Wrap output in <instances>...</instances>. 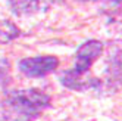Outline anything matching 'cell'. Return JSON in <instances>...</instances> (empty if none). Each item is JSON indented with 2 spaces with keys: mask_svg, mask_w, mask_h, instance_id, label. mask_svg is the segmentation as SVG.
<instances>
[{
  "mask_svg": "<svg viewBox=\"0 0 122 121\" xmlns=\"http://www.w3.org/2000/svg\"><path fill=\"white\" fill-rule=\"evenodd\" d=\"M107 64L112 80L122 84V41L110 43L107 50Z\"/></svg>",
  "mask_w": 122,
  "mask_h": 121,
  "instance_id": "4",
  "label": "cell"
},
{
  "mask_svg": "<svg viewBox=\"0 0 122 121\" xmlns=\"http://www.w3.org/2000/svg\"><path fill=\"white\" fill-rule=\"evenodd\" d=\"M21 36V31L16 25L7 19L0 21V44H6Z\"/></svg>",
  "mask_w": 122,
  "mask_h": 121,
  "instance_id": "6",
  "label": "cell"
},
{
  "mask_svg": "<svg viewBox=\"0 0 122 121\" xmlns=\"http://www.w3.org/2000/svg\"><path fill=\"white\" fill-rule=\"evenodd\" d=\"M103 52V44L97 40L85 41L75 55V66L62 75V83L72 90H87L94 87V78L88 75L91 65Z\"/></svg>",
  "mask_w": 122,
  "mask_h": 121,
  "instance_id": "2",
  "label": "cell"
},
{
  "mask_svg": "<svg viewBox=\"0 0 122 121\" xmlns=\"http://www.w3.org/2000/svg\"><path fill=\"white\" fill-rule=\"evenodd\" d=\"M50 106V96L38 89L9 92L0 102V117L5 121H32Z\"/></svg>",
  "mask_w": 122,
  "mask_h": 121,
  "instance_id": "1",
  "label": "cell"
},
{
  "mask_svg": "<svg viewBox=\"0 0 122 121\" xmlns=\"http://www.w3.org/2000/svg\"><path fill=\"white\" fill-rule=\"evenodd\" d=\"M81 2H88V0H81Z\"/></svg>",
  "mask_w": 122,
  "mask_h": 121,
  "instance_id": "8",
  "label": "cell"
},
{
  "mask_svg": "<svg viewBox=\"0 0 122 121\" xmlns=\"http://www.w3.org/2000/svg\"><path fill=\"white\" fill-rule=\"evenodd\" d=\"M9 75V62L6 59L0 60V83H5Z\"/></svg>",
  "mask_w": 122,
  "mask_h": 121,
  "instance_id": "7",
  "label": "cell"
},
{
  "mask_svg": "<svg viewBox=\"0 0 122 121\" xmlns=\"http://www.w3.org/2000/svg\"><path fill=\"white\" fill-rule=\"evenodd\" d=\"M9 5L15 15L25 16V15L34 13L38 9L40 0H9Z\"/></svg>",
  "mask_w": 122,
  "mask_h": 121,
  "instance_id": "5",
  "label": "cell"
},
{
  "mask_svg": "<svg viewBox=\"0 0 122 121\" xmlns=\"http://www.w3.org/2000/svg\"><path fill=\"white\" fill-rule=\"evenodd\" d=\"M59 66V59L56 56H36L27 58L19 62V71L27 77L40 78L55 72Z\"/></svg>",
  "mask_w": 122,
  "mask_h": 121,
  "instance_id": "3",
  "label": "cell"
}]
</instances>
